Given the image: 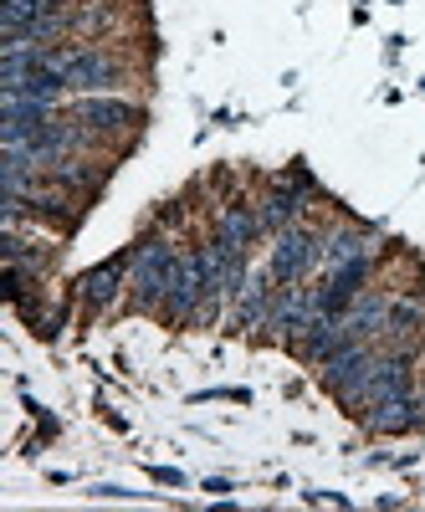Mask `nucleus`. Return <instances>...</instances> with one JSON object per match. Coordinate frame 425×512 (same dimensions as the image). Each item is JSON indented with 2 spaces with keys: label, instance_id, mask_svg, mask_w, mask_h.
<instances>
[{
  "label": "nucleus",
  "instance_id": "nucleus-1",
  "mask_svg": "<svg viewBox=\"0 0 425 512\" xmlns=\"http://www.w3.org/2000/svg\"><path fill=\"white\" fill-rule=\"evenodd\" d=\"M52 67L67 77L72 93H113L123 82V67L108 52H98V47H82V41H57Z\"/></svg>",
  "mask_w": 425,
  "mask_h": 512
},
{
  "label": "nucleus",
  "instance_id": "nucleus-2",
  "mask_svg": "<svg viewBox=\"0 0 425 512\" xmlns=\"http://www.w3.org/2000/svg\"><path fill=\"white\" fill-rule=\"evenodd\" d=\"M185 267V251H175V241L169 236H149L134 246V292H139V303L144 308H159L164 303V292L175 287Z\"/></svg>",
  "mask_w": 425,
  "mask_h": 512
},
{
  "label": "nucleus",
  "instance_id": "nucleus-3",
  "mask_svg": "<svg viewBox=\"0 0 425 512\" xmlns=\"http://www.w3.org/2000/svg\"><path fill=\"white\" fill-rule=\"evenodd\" d=\"M374 354L369 344H344L333 359H323V384L344 400L349 410H369V374H374Z\"/></svg>",
  "mask_w": 425,
  "mask_h": 512
},
{
  "label": "nucleus",
  "instance_id": "nucleus-4",
  "mask_svg": "<svg viewBox=\"0 0 425 512\" xmlns=\"http://www.w3.org/2000/svg\"><path fill=\"white\" fill-rule=\"evenodd\" d=\"M313 267H323V236L297 221V226H287V231L277 236L267 272L277 277V287H292V282H308Z\"/></svg>",
  "mask_w": 425,
  "mask_h": 512
},
{
  "label": "nucleus",
  "instance_id": "nucleus-5",
  "mask_svg": "<svg viewBox=\"0 0 425 512\" xmlns=\"http://www.w3.org/2000/svg\"><path fill=\"white\" fill-rule=\"evenodd\" d=\"M129 272H134V251H118V256H108V262H98L93 272L77 277V297H82V303H88L93 313H103V308L118 303L123 277H129Z\"/></svg>",
  "mask_w": 425,
  "mask_h": 512
},
{
  "label": "nucleus",
  "instance_id": "nucleus-6",
  "mask_svg": "<svg viewBox=\"0 0 425 512\" xmlns=\"http://www.w3.org/2000/svg\"><path fill=\"white\" fill-rule=\"evenodd\" d=\"M77 123L82 128H93V134H123V128H134L144 113L134 103H123V98H103V93H82L77 98Z\"/></svg>",
  "mask_w": 425,
  "mask_h": 512
},
{
  "label": "nucleus",
  "instance_id": "nucleus-7",
  "mask_svg": "<svg viewBox=\"0 0 425 512\" xmlns=\"http://www.w3.org/2000/svg\"><path fill=\"white\" fill-rule=\"evenodd\" d=\"M425 425V395H400V400H379L369 405V431L374 436H410Z\"/></svg>",
  "mask_w": 425,
  "mask_h": 512
},
{
  "label": "nucleus",
  "instance_id": "nucleus-8",
  "mask_svg": "<svg viewBox=\"0 0 425 512\" xmlns=\"http://www.w3.org/2000/svg\"><path fill=\"white\" fill-rule=\"evenodd\" d=\"M272 297H277V277H272V272H257V277L241 287L231 323H236V328H267V318H272Z\"/></svg>",
  "mask_w": 425,
  "mask_h": 512
},
{
  "label": "nucleus",
  "instance_id": "nucleus-9",
  "mask_svg": "<svg viewBox=\"0 0 425 512\" xmlns=\"http://www.w3.org/2000/svg\"><path fill=\"white\" fill-rule=\"evenodd\" d=\"M410 390H415V384H410V349H395L390 359L374 364V374H369V405L400 400V395H410Z\"/></svg>",
  "mask_w": 425,
  "mask_h": 512
},
{
  "label": "nucleus",
  "instance_id": "nucleus-10",
  "mask_svg": "<svg viewBox=\"0 0 425 512\" xmlns=\"http://www.w3.org/2000/svg\"><path fill=\"white\" fill-rule=\"evenodd\" d=\"M262 236V216H257V205H246V200H231L221 210V221H216V241L221 246H236V251H251V241Z\"/></svg>",
  "mask_w": 425,
  "mask_h": 512
},
{
  "label": "nucleus",
  "instance_id": "nucleus-11",
  "mask_svg": "<svg viewBox=\"0 0 425 512\" xmlns=\"http://www.w3.org/2000/svg\"><path fill=\"white\" fill-rule=\"evenodd\" d=\"M385 323H390V297H379V292H359L354 308L344 313V333L354 338V344H364V338H374V333H385Z\"/></svg>",
  "mask_w": 425,
  "mask_h": 512
},
{
  "label": "nucleus",
  "instance_id": "nucleus-12",
  "mask_svg": "<svg viewBox=\"0 0 425 512\" xmlns=\"http://www.w3.org/2000/svg\"><path fill=\"white\" fill-rule=\"evenodd\" d=\"M303 210H308V195H303V190L277 185V190H272V195L257 205V216H262V231L282 236L287 226H297V221H303Z\"/></svg>",
  "mask_w": 425,
  "mask_h": 512
},
{
  "label": "nucleus",
  "instance_id": "nucleus-13",
  "mask_svg": "<svg viewBox=\"0 0 425 512\" xmlns=\"http://www.w3.org/2000/svg\"><path fill=\"white\" fill-rule=\"evenodd\" d=\"M364 251H369V226H359V231H333V236H323V267L333 272V267L354 262V256H364Z\"/></svg>",
  "mask_w": 425,
  "mask_h": 512
},
{
  "label": "nucleus",
  "instance_id": "nucleus-14",
  "mask_svg": "<svg viewBox=\"0 0 425 512\" xmlns=\"http://www.w3.org/2000/svg\"><path fill=\"white\" fill-rule=\"evenodd\" d=\"M420 328H425V303H415V297H400V303H390V323H385V333L400 338V349L410 344Z\"/></svg>",
  "mask_w": 425,
  "mask_h": 512
},
{
  "label": "nucleus",
  "instance_id": "nucleus-15",
  "mask_svg": "<svg viewBox=\"0 0 425 512\" xmlns=\"http://www.w3.org/2000/svg\"><path fill=\"white\" fill-rule=\"evenodd\" d=\"M282 185H292V190H303V195H318V180L308 175V169H303V164H292V169H287V175H282Z\"/></svg>",
  "mask_w": 425,
  "mask_h": 512
},
{
  "label": "nucleus",
  "instance_id": "nucleus-16",
  "mask_svg": "<svg viewBox=\"0 0 425 512\" xmlns=\"http://www.w3.org/2000/svg\"><path fill=\"white\" fill-rule=\"evenodd\" d=\"M154 477H159L164 487H185V477H180V472H169V466H159V472H154Z\"/></svg>",
  "mask_w": 425,
  "mask_h": 512
}]
</instances>
